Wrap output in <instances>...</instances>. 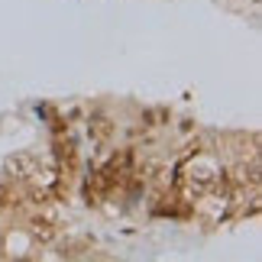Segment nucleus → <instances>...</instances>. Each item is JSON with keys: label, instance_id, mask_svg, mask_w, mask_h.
<instances>
[{"label": "nucleus", "instance_id": "1", "mask_svg": "<svg viewBox=\"0 0 262 262\" xmlns=\"http://www.w3.org/2000/svg\"><path fill=\"white\" fill-rule=\"evenodd\" d=\"M33 172H39V162H36L33 156H26V152H19V156H13V159L7 162V175L16 178V181L33 178Z\"/></svg>", "mask_w": 262, "mask_h": 262}, {"label": "nucleus", "instance_id": "2", "mask_svg": "<svg viewBox=\"0 0 262 262\" xmlns=\"http://www.w3.org/2000/svg\"><path fill=\"white\" fill-rule=\"evenodd\" d=\"M33 233L39 239H52L58 233V224H55V217H36V224H33Z\"/></svg>", "mask_w": 262, "mask_h": 262}]
</instances>
